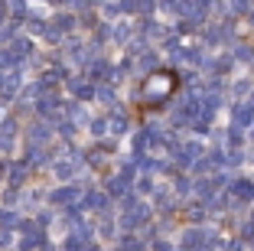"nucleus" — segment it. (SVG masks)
I'll return each mask as SVG.
<instances>
[{"label":"nucleus","instance_id":"obj_1","mask_svg":"<svg viewBox=\"0 0 254 251\" xmlns=\"http://www.w3.org/2000/svg\"><path fill=\"white\" fill-rule=\"evenodd\" d=\"M0 225H13V212L10 209H0Z\"/></svg>","mask_w":254,"mask_h":251},{"label":"nucleus","instance_id":"obj_3","mask_svg":"<svg viewBox=\"0 0 254 251\" xmlns=\"http://www.w3.org/2000/svg\"><path fill=\"white\" fill-rule=\"evenodd\" d=\"M3 118H7V114H3V108H0V121H3Z\"/></svg>","mask_w":254,"mask_h":251},{"label":"nucleus","instance_id":"obj_2","mask_svg":"<svg viewBox=\"0 0 254 251\" xmlns=\"http://www.w3.org/2000/svg\"><path fill=\"white\" fill-rule=\"evenodd\" d=\"M20 179H23V170H20V167H13V170H10V183H20Z\"/></svg>","mask_w":254,"mask_h":251}]
</instances>
